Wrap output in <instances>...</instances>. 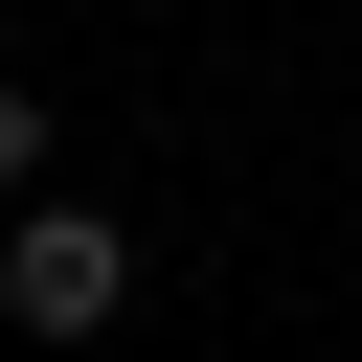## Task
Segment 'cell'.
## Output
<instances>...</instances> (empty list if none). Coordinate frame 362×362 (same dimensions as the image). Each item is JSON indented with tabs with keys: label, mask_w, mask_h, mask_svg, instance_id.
Returning <instances> with one entry per match:
<instances>
[{
	"label": "cell",
	"mask_w": 362,
	"mask_h": 362,
	"mask_svg": "<svg viewBox=\"0 0 362 362\" xmlns=\"http://www.w3.org/2000/svg\"><path fill=\"white\" fill-rule=\"evenodd\" d=\"M113 294H136L113 204H23V226H0V317H23V339H113Z\"/></svg>",
	"instance_id": "6da1fadb"
},
{
	"label": "cell",
	"mask_w": 362,
	"mask_h": 362,
	"mask_svg": "<svg viewBox=\"0 0 362 362\" xmlns=\"http://www.w3.org/2000/svg\"><path fill=\"white\" fill-rule=\"evenodd\" d=\"M0 181H45V90H0Z\"/></svg>",
	"instance_id": "7a4b0ae2"
}]
</instances>
